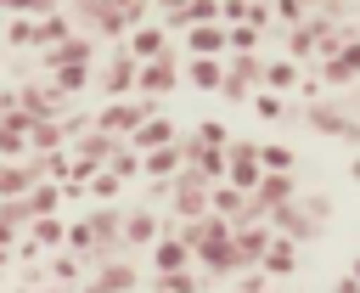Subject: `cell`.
Returning <instances> with one entry per match:
<instances>
[{
	"label": "cell",
	"instance_id": "cell-12",
	"mask_svg": "<svg viewBox=\"0 0 360 293\" xmlns=\"http://www.w3.org/2000/svg\"><path fill=\"white\" fill-rule=\"evenodd\" d=\"M90 287L96 293H135V265L129 259H101V265H90Z\"/></svg>",
	"mask_w": 360,
	"mask_h": 293
},
{
	"label": "cell",
	"instance_id": "cell-8",
	"mask_svg": "<svg viewBox=\"0 0 360 293\" xmlns=\"http://www.w3.org/2000/svg\"><path fill=\"white\" fill-rule=\"evenodd\" d=\"M96 85H101V101H124V96H135V62L118 51V56L96 73Z\"/></svg>",
	"mask_w": 360,
	"mask_h": 293
},
{
	"label": "cell",
	"instance_id": "cell-31",
	"mask_svg": "<svg viewBox=\"0 0 360 293\" xmlns=\"http://www.w3.org/2000/svg\"><path fill=\"white\" fill-rule=\"evenodd\" d=\"M101 169H107V175H112V180L124 186V180H135V175H141V158H135L129 146H118V152H112V158H107Z\"/></svg>",
	"mask_w": 360,
	"mask_h": 293
},
{
	"label": "cell",
	"instance_id": "cell-36",
	"mask_svg": "<svg viewBox=\"0 0 360 293\" xmlns=\"http://www.w3.org/2000/svg\"><path fill=\"white\" fill-rule=\"evenodd\" d=\"M158 287L163 293H197V276L191 270H169V276H158Z\"/></svg>",
	"mask_w": 360,
	"mask_h": 293
},
{
	"label": "cell",
	"instance_id": "cell-41",
	"mask_svg": "<svg viewBox=\"0 0 360 293\" xmlns=\"http://www.w3.org/2000/svg\"><path fill=\"white\" fill-rule=\"evenodd\" d=\"M349 276H354V282H360V254H354V259H349Z\"/></svg>",
	"mask_w": 360,
	"mask_h": 293
},
{
	"label": "cell",
	"instance_id": "cell-26",
	"mask_svg": "<svg viewBox=\"0 0 360 293\" xmlns=\"http://www.w3.org/2000/svg\"><path fill=\"white\" fill-rule=\"evenodd\" d=\"M259 169H264V175H292V146L264 141V146H259Z\"/></svg>",
	"mask_w": 360,
	"mask_h": 293
},
{
	"label": "cell",
	"instance_id": "cell-3",
	"mask_svg": "<svg viewBox=\"0 0 360 293\" xmlns=\"http://www.w3.org/2000/svg\"><path fill=\"white\" fill-rule=\"evenodd\" d=\"M259 175H264V169H259V146H253V141H231V146H225V186H236V192L248 197V192L259 186Z\"/></svg>",
	"mask_w": 360,
	"mask_h": 293
},
{
	"label": "cell",
	"instance_id": "cell-37",
	"mask_svg": "<svg viewBox=\"0 0 360 293\" xmlns=\"http://www.w3.org/2000/svg\"><path fill=\"white\" fill-rule=\"evenodd\" d=\"M298 208H304V214H309L315 225H326V214H332V197H326V192H315V197H304Z\"/></svg>",
	"mask_w": 360,
	"mask_h": 293
},
{
	"label": "cell",
	"instance_id": "cell-2",
	"mask_svg": "<svg viewBox=\"0 0 360 293\" xmlns=\"http://www.w3.org/2000/svg\"><path fill=\"white\" fill-rule=\"evenodd\" d=\"M169 90H180V51L174 45L135 68V96H169Z\"/></svg>",
	"mask_w": 360,
	"mask_h": 293
},
{
	"label": "cell",
	"instance_id": "cell-17",
	"mask_svg": "<svg viewBox=\"0 0 360 293\" xmlns=\"http://www.w3.org/2000/svg\"><path fill=\"white\" fill-rule=\"evenodd\" d=\"M298 62H287V56H264V73H259V90H270V96H287V90H298Z\"/></svg>",
	"mask_w": 360,
	"mask_h": 293
},
{
	"label": "cell",
	"instance_id": "cell-19",
	"mask_svg": "<svg viewBox=\"0 0 360 293\" xmlns=\"http://www.w3.org/2000/svg\"><path fill=\"white\" fill-rule=\"evenodd\" d=\"M28 186H34V169H28V158H17V163H0V203H11V197H28Z\"/></svg>",
	"mask_w": 360,
	"mask_h": 293
},
{
	"label": "cell",
	"instance_id": "cell-40",
	"mask_svg": "<svg viewBox=\"0 0 360 293\" xmlns=\"http://www.w3.org/2000/svg\"><path fill=\"white\" fill-rule=\"evenodd\" d=\"M332 293H360V282H354V276H338V282H332Z\"/></svg>",
	"mask_w": 360,
	"mask_h": 293
},
{
	"label": "cell",
	"instance_id": "cell-14",
	"mask_svg": "<svg viewBox=\"0 0 360 293\" xmlns=\"http://www.w3.org/2000/svg\"><path fill=\"white\" fill-rule=\"evenodd\" d=\"M39 56H45V73H51V68H62V62H84V68H90V56H96V39H90V34H68L62 45H45Z\"/></svg>",
	"mask_w": 360,
	"mask_h": 293
},
{
	"label": "cell",
	"instance_id": "cell-10",
	"mask_svg": "<svg viewBox=\"0 0 360 293\" xmlns=\"http://www.w3.org/2000/svg\"><path fill=\"white\" fill-rule=\"evenodd\" d=\"M146 254H152V270H158V276H169V270H191V248L174 237V225H163V237H158Z\"/></svg>",
	"mask_w": 360,
	"mask_h": 293
},
{
	"label": "cell",
	"instance_id": "cell-42",
	"mask_svg": "<svg viewBox=\"0 0 360 293\" xmlns=\"http://www.w3.org/2000/svg\"><path fill=\"white\" fill-rule=\"evenodd\" d=\"M349 175H354V186H360V158H354V163H349Z\"/></svg>",
	"mask_w": 360,
	"mask_h": 293
},
{
	"label": "cell",
	"instance_id": "cell-1",
	"mask_svg": "<svg viewBox=\"0 0 360 293\" xmlns=\"http://www.w3.org/2000/svg\"><path fill=\"white\" fill-rule=\"evenodd\" d=\"M158 113V96H124V101H101L96 107V130L101 135H112V141H129V130L141 124V118H152Z\"/></svg>",
	"mask_w": 360,
	"mask_h": 293
},
{
	"label": "cell",
	"instance_id": "cell-22",
	"mask_svg": "<svg viewBox=\"0 0 360 293\" xmlns=\"http://www.w3.org/2000/svg\"><path fill=\"white\" fill-rule=\"evenodd\" d=\"M22 208H28V220H39V214H56V208H62V186H51V180H34V186H28V197H22Z\"/></svg>",
	"mask_w": 360,
	"mask_h": 293
},
{
	"label": "cell",
	"instance_id": "cell-44",
	"mask_svg": "<svg viewBox=\"0 0 360 293\" xmlns=\"http://www.w3.org/2000/svg\"><path fill=\"white\" fill-rule=\"evenodd\" d=\"M231 6H253V0H231Z\"/></svg>",
	"mask_w": 360,
	"mask_h": 293
},
{
	"label": "cell",
	"instance_id": "cell-43",
	"mask_svg": "<svg viewBox=\"0 0 360 293\" xmlns=\"http://www.w3.org/2000/svg\"><path fill=\"white\" fill-rule=\"evenodd\" d=\"M39 293H68V287H51V282H45V287H39Z\"/></svg>",
	"mask_w": 360,
	"mask_h": 293
},
{
	"label": "cell",
	"instance_id": "cell-30",
	"mask_svg": "<svg viewBox=\"0 0 360 293\" xmlns=\"http://www.w3.org/2000/svg\"><path fill=\"white\" fill-rule=\"evenodd\" d=\"M225 73H231V79H242V85H259L264 56H259V51H253V56H225Z\"/></svg>",
	"mask_w": 360,
	"mask_h": 293
},
{
	"label": "cell",
	"instance_id": "cell-20",
	"mask_svg": "<svg viewBox=\"0 0 360 293\" xmlns=\"http://www.w3.org/2000/svg\"><path fill=\"white\" fill-rule=\"evenodd\" d=\"M315 34H321V17H304L298 28H287V62L315 56Z\"/></svg>",
	"mask_w": 360,
	"mask_h": 293
},
{
	"label": "cell",
	"instance_id": "cell-15",
	"mask_svg": "<svg viewBox=\"0 0 360 293\" xmlns=\"http://www.w3.org/2000/svg\"><path fill=\"white\" fill-rule=\"evenodd\" d=\"M180 73H186L191 90H219L225 85V56H186Z\"/></svg>",
	"mask_w": 360,
	"mask_h": 293
},
{
	"label": "cell",
	"instance_id": "cell-34",
	"mask_svg": "<svg viewBox=\"0 0 360 293\" xmlns=\"http://www.w3.org/2000/svg\"><path fill=\"white\" fill-rule=\"evenodd\" d=\"M6 45H34V17H11L6 23Z\"/></svg>",
	"mask_w": 360,
	"mask_h": 293
},
{
	"label": "cell",
	"instance_id": "cell-25",
	"mask_svg": "<svg viewBox=\"0 0 360 293\" xmlns=\"http://www.w3.org/2000/svg\"><path fill=\"white\" fill-rule=\"evenodd\" d=\"M68 34H73V23H68L62 11H51V17H34V45H39V51H45V45H62Z\"/></svg>",
	"mask_w": 360,
	"mask_h": 293
},
{
	"label": "cell",
	"instance_id": "cell-16",
	"mask_svg": "<svg viewBox=\"0 0 360 293\" xmlns=\"http://www.w3.org/2000/svg\"><path fill=\"white\" fill-rule=\"evenodd\" d=\"M17 101H22V113H28V118H56V113L68 107V96H62V90H51V85H22V90H17Z\"/></svg>",
	"mask_w": 360,
	"mask_h": 293
},
{
	"label": "cell",
	"instance_id": "cell-6",
	"mask_svg": "<svg viewBox=\"0 0 360 293\" xmlns=\"http://www.w3.org/2000/svg\"><path fill=\"white\" fill-rule=\"evenodd\" d=\"M169 51V28L163 23H135L129 34H124V56L141 68V62H152V56H163Z\"/></svg>",
	"mask_w": 360,
	"mask_h": 293
},
{
	"label": "cell",
	"instance_id": "cell-23",
	"mask_svg": "<svg viewBox=\"0 0 360 293\" xmlns=\"http://www.w3.org/2000/svg\"><path fill=\"white\" fill-rule=\"evenodd\" d=\"M56 146H68V141H62V124H56V118H34V124H28V152L39 158V152H56Z\"/></svg>",
	"mask_w": 360,
	"mask_h": 293
},
{
	"label": "cell",
	"instance_id": "cell-33",
	"mask_svg": "<svg viewBox=\"0 0 360 293\" xmlns=\"http://www.w3.org/2000/svg\"><path fill=\"white\" fill-rule=\"evenodd\" d=\"M248 101H253V113H259V118H281V113H287V101H281V96H270V90H253Z\"/></svg>",
	"mask_w": 360,
	"mask_h": 293
},
{
	"label": "cell",
	"instance_id": "cell-24",
	"mask_svg": "<svg viewBox=\"0 0 360 293\" xmlns=\"http://www.w3.org/2000/svg\"><path fill=\"white\" fill-rule=\"evenodd\" d=\"M62 237H68V220H56V214L28 220V242H34V248H62Z\"/></svg>",
	"mask_w": 360,
	"mask_h": 293
},
{
	"label": "cell",
	"instance_id": "cell-39",
	"mask_svg": "<svg viewBox=\"0 0 360 293\" xmlns=\"http://www.w3.org/2000/svg\"><path fill=\"white\" fill-rule=\"evenodd\" d=\"M152 6H158V17L169 23V17H180V6H186V0H152Z\"/></svg>",
	"mask_w": 360,
	"mask_h": 293
},
{
	"label": "cell",
	"instance_id": "cell-13",
	"mask_svg": "<svg viewBox=\"0 0 360 293\" xmlns=\"http://www.w3.org/2000/svg\"><path fill=\"white\" fill-rule=\"evenodd\" d=\"M180 51L186 56H225V23H197L180 34Z\"/></svg>",
	"mask_w": 360,
	"mask_h": 293
},
{
	"label": "cell",
	"instance_id": "cell-21",
	"mask_svg": "<svg viewBox=\"0 0 360 293\" xmlns=\"http://www.w3.org/2000/svg\"><path fill=\"white\" fill-rule=\"evenodd\" d=\"M90 68L84 62H62V68H51V90H62V96H79V90H90Z\"/></svg>",
	"mask_w": 360,
	"mask_h": 293
},
{
	"label": "cell",
	"instance_id": "cell-7",
	"mask_svg": "<svg viewBox=\"0 0 360 293\" xmlns=\"http://www.w3.org/2000/svg\"><path fill=\"white\" fill-rule=\"evenodd\" d=\"M180 141V130H174V118H163V113H152V118H141L135 130H129V152L141 158V152H158V146H174Z\"/></svg>",
	"mask_w": 360,
	"mask_h": 293
},
{
	"label": "cell",
	"instance_id": "cell-18",
	"mask_svg": "<svg viewBox=\"0 0 360 293\" xmlns=\"http://www.w3.org/2000/svg\"><path fill=\"white\" fill-rule=\"evenodd\" d=\"M141 175L174 180V175H180V141H174V146H158V152H141Z\"/></svg>",
	"mask_w": 360,
	"mask_h": 293
},
{
	"label": "cell",
	"instance_id": "cell-45",
	"mask_svg": "<svg viewBox=\"0 0 360 293\" xmlns=\"http://www.w3.org/2000/svg\"><path fill=\"white\" fill-rule=\"evenodd\" d=\"M264 293H270V287H264Z\"/></svg>",
	"mask_w": 360,
	"mask_h": 293
},
{
	"label": "cell",
	"instance_id": "cell-28",
	"mask_svg": "<svg viewBox=\"0 0 360 293\" xmlns=\"http://www.w3.org/2000/svg\"><path fill=\"white\" fill-rule=\"evenodd\" d=\"M309 130H321V135H349L354 124H349L338 107H309Z\"/></svg>",
	"mask_w": 360,
	"mask_h": 293
},
{
	"label": "cell",
	"instance_id": "cell-32",
	"mask_svg": "<svg viewBox=\"0 0 360 293\" xmlns=\"http://www.w3.org/2000/svg\"><path fill=\"white\" fill-rule=\"evenodd\" d=\"M84 197H96V203H112V197H118V180H112L107 169H96V175L84 180Z\"/></svg>",
	"mask_w": 360,
	"mask_h": 293
},
{
	"label": "cell",
	"instance_id": "cell-9",
	"mask_svg": "<svg viewBox=\"0 0 360 293\" xmlns=\"http://www.w3.org/2000/svg\"><path fill=\"white\" fill-rule=\"evenodd\" d=\"M118 237H124V248H152V242L163 237V220H158L152 208H124Z\"/></svg>",
	"mask_w": 360,
	"mask_h": 293
},
{
	"label": "cell",
	"instance_id": "cell-35",
	"mask_svg": "<svg viewBox=\"0 0 360 293\" xmlns=\"http://www.w3.org/2000/svg\"><path fill=\"white\" fill-rule=\"evenodd\" d=\"M270 17H281V23H287V28H298V23H304V17H309V11H304V6H298V0H270Z\"/></svg>",
	"mask_w": 360,
	"mask_h": 293
},
{
	"label": "cell",
	"instance_id": "cell-29",
	"mask_svg": "<svg viewBox=\"0 0 360 293\" xmlns=\"http://www.w3.org/2000/svg\"><path fill=\"white\" fill-rule=\"evenodd\" d=\"M191 146H231V130H225V118H197V135H191Z\"/></svg>",
	"mask_w": 360,
	"mask_h": 293
},
{
	"label": "cell",
	"instance_id": "cell-5",
	"mask_svg": "<svg viewBox=\"0 0 360 293\" xmlns=\"http://www.w3.org/2000/svg\"><path fill=\"white\" fill-rule=\"evenodd\" d=\"M360 79V28H349V39L321 62V85H354Z\"/></svg>",
	"mask_w": 360,
	"mask_h": 293
},
{
	"label": "cell",
	"instance_id": "cell-11",
	"mask_svg": "<svg viewBox=\"0 0 360 293\" xmlns=\"http://www.w3.org/2000/svg\"><path fill=\"white\" fill-rule=\"evenodd\" d=\"M253 270H259L264 282H270V276H292V270H298V242H287V237L270 231V242H264V254H259Z\"/></svg>",
	"mask_w": 360,
	"mask_h": 293
},
{
	"label": "cell",
	"instance_id": "cell-4",
	"mask_svg": "<svg viewBox=\"0 0 360 293\" xmlns=\"http://www.w3.org/2000/svg\"><path fill=\"white\" fill-rule=\"evenodd\" d=\"M169 208H174L180 220H202V214H208V186H202L191 169H180L174 186H169Z\"/></svg>",
	"mask_w": 360,
	"mask_h": 293
},
{
	"label": "cell",
	"instance_id": "cell-27",
	"mask_svg": "<svg viewBox=\"0 0 360 293\" xmlns=\"http://www.w3.org/2000/svg\"><path fill=\"white\" fill-rule=\"evenodd\" d=\"M79 276H84V259H79V254H68V248H62V254H56V259H51V287H73V282H79Z\"/></svg>",
	"mask_w": 360,
	"mask_h": 293
},
{
	"label": "cell",
	"instance_id": "cell-38",
	"mask_svg": "<svg viewBox=\"0 0 360 293\" xmlns=\"http://www.w3.org/2000/svg\"><path fill=\"white\" fill-rule=\"evenodd\" d=\"M219 96H225V101L236 107V101H248V96H253V85H242V79H231V73H225V85H219Z\"/></svg>",
	"mask_w": 360,
	"mask_h": 293
}]
</instances>
